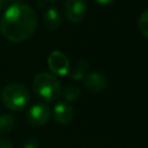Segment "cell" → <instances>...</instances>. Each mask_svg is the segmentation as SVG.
<instances>
[{
    "label": "cell",
    "mask_w": 148,
    "mask_h": 148,
    "mask_svg": "<svg viewBox=\"0 0 148 148\" xmlns=\"http://www.w3.org/2000/svg\"><path fill=\"white\" fill-rule=\"evenodd\" d=\"M87 13V0H66L65 15L71 23L81 22Z\"/></svg>",
    "instance_id": "5"
},
{
    "label": "cell",
    "mask_w": 148,
    "mask_h": 148,
    "mask_svg": "<svg viewBox=\"0 0 148 148\" xmlns=\"http://www.w3.org/2000/svg\"><path fill=\"white\" fill-rule=\"evenodd\" d=\"M51 118V109L45 103L34 104L27 113V120L30 125L40 127L44 126Z\"/></svg>",
    "instance_id": "4"
},
{
    "label": "cell",
    "mask_w": 148,
    "mask_h": 148,
    "mask_svg": "<svg viewBox=\"0 0 148 148\" xmlns=\"http://www.w3.org/2000/svg\"><path fill=\"white\" fill-rule=\"evenodd\" d=\"M38 147H39V142L36 138H29L22 145V148H38Z\"/></svg>",
    "instance_id": "14"
},
{
    "label": "cell",
    "mask_w": 148,
    "mask_h": 148,
    "mask_svg": "<svg viewBox=\"0 0 148 148\" xmlns=\"http://www.w3.org/2000/svg\"><path fill=\"white\" fill-rule=\"evenodd\" d=\"M0 148H13V145L8 139L0 138Z\"/></svg>",
    "instance_id": "15"
},
{
    "label": "cell",
    "mask_w": 148,
    "mask_h": 148,
    "mask_svg": "<svg viewBox=\"0 0 148 148\" xmlns=\"http://www.w3.org/2000/svg\"><path fill=\"white\" fill-rule=\"evenodd\" d=\"M37 14L30 6L14 3L1 16L0 30L8 40L20 43L31 37L37 28Z\"/></svg>",
    "instance_id": "1"
},
{
    "label": "cell",
    "mask_w": 148,
    "mask_h": 148,
    "mask_svg": "<svg viewBox=\"0 0 148 148\" xmlns=\"http://www.w3.org/2000/svg\"><path fill=\"white\" fill-rule=\"evenodd\" d=\"M62 96L65 98V101L67 103H72V102H76L80 97V90L75 87V86H67L64 91H62Z\"/></svg>",
    "instance_id": "12"
},
{
    "label": "cell",
    "mask_w": 148,
    "mask_h": 148,
    "mask_svg": "<svg viewBox=\"0 0 148 148\" xmlns=\"http://www.w3.org/2000/svg\"><path fill=\"white\" fill-rule=\"evenodd\" d=\"M61 20L60 12L54 7H50L44 13V23L51 30H57L61 24Z\"/></svg>",
    "instance_id": "9"
},
{
    "label": "cell",
    "mask_w": 148,
    "mask_h": 148,
    "mask_svg": "<svg viewBox=\"0 0 148 148\" xmlns=\"http://www.w3.org/2000/svg\"><path fill=\"white\" fill-rule=\"evenodd\" d=\"M1 99L5 106L14 112L22 111L30 101V92L28 88L21 83H9L1 92Z\"/></svg>",
    "instance_id": "3"
},
{
    "label": "cell",
    "mask_w": 148,
    "mask_h": 148,
    "mask_svg": "<svg viewBox=\"0 0 148 148\" xmlns=\"http://www.w3.org/2000/svg\"><path fill=\"white\" fill-rule=\"evenodd\" d=\"M88 68H89L88 61L86 59H79L74 66L69 67V71H68L69 77L75 81H82L84 75L88 73Z\"/></svg>",
    "instance_id": "10"
},
{
    "label": "cell",
    "mask_w": 148,
    "mask_h": 148,
    "mask_svg": "<svg viewBox=\"0 0 148 148\" xmlns=\"http://www.w3.org/2000/svg\"><path fill=\"white\" fill-rule=\"evenodd\" d=\"M83 81V86L84 88L94 94L101 92L106 88V79L103 74L98 73V72H89L84 75V77L82 79Z\"/></svg>",
    "instance_id": "7"
},
{
    "label": "cell",
    "mask_w": 148,
    "mask_h": 148,
    "mask_svg": "<svg viewBox=\"0 0 148 148\" xmlns=\"http://www.w3.org/2000/svg\"><path fill=\"white\" fill-rule=\"evenodd\" d=\"M46 1H49V2H54V1H57V0H46Z\"/></svg>",
    "instance_id": "18"
},
{
    "label": "cell",
    "mask_w": 148,
    "mask_h": 148,
    "mask_svg": "<svg viewBox=\"0 0 148 148\" xmlns=\"http://www.w3.org/2000/svg\"><path fill=\"white\" fill-rule=\"evenodd\" d=\"M32 89L44 101H57L61 95V87L58 79L46 72L38 73L32 81Z\"/></svg>",
    "instance_id": "2"
},
{
    "label": "cell",
    "mask_w": 148,
    "mask_h": 148,
    "mask_svg": "<svg viewBox=\"0 0 148 148\" xmlns=\"http://www.w3.org/2000/svg\"><path fill=\"white\" fill-rule=\"evenodd\" d=\"M15 126V119L9 113H3L0 116V133H9Z\"/></svg>",
    "instance_id": "11"
},
{
    "label": "cell",
    "mask_w": 148,
    "mask_h": 148,
    "mask_svg": "<svg viewBox=\"0 0 148 148\" xmlns=\"http://www.w3.org/2000/svg\"><path fill=\"white\" fill-rule=\"evenodd\" d=\"M98 5H101V6H109V5H111L114 0H95Z\"/></svg>",
    "instance_id": "16"
},
{
    "label": "cell",
    "mask_w": 148,
    "mask_h": 148,
    "mask_svg": "<svg viewBox=\"0 0 148 148\" xmlns=\"http://www.w3.org/2000/svg\"><path fill=\"white\" fill-rule=\"evenodd\" d=\"M138 28H139L140 32L146 38H148V9L142 12V14L140 15V17L138 20Z\"/></svg>",
    "instance_id": "13"
},
{
    "label": "cell",
    "mask_w": 148,
    "mask_h": 148,
    "mask_svg": "<svg viewBox=\"0 0 148 148\" xmlns=\"http://www.w3.org/2000/svg\"><path fill=\"white\" fill-rule=\"evenodd\" d=\"M6 5V0H0V9H2Z\"/></svg>",
    "instance_id": "17"
},
{
    "label": "cell",
    "mask_w": 148,
    "mask_h": 148,
    "mask_svg": "<svg viewBox=\"0 0 148 148\" xmlns=\"http://www.w3.org/2000/svg\"><path fill=\"white\" fill-rule=\"evenodd\" d=\"M47 66L53 74L64 76L68 74L69 71V60L65 53L61 51H53L47 57Z\"/></svg>",
    "instance_id": "6"
},
{
    "label": "cell",
    "mask_w": 148,
    "mask_h": 148,
    "mask_svg": "<svg viewBox=\"0 0 148 148\" xmlns=\"http://www.w3.org/2000/svg\"><path fill=\"white\" fill-rule=\"evenodd\" d=\"M53 116L57 123L61 125L69 124L74 118V110L67 102H58L53 108Z\"/></svg>",
    "instance_id": "8"
}]
</instances>
